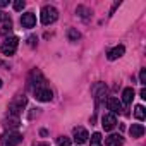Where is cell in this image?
Listing matches in <instances>:
<instances>
[{"mask_svg": "<svg viewBox=\"0 0 146 146\" xmlns=\"http://www.w3.org/2000/svg\"><path fill=\"white\" fill-rule=\"evenodd\" d=\"M26 103H28V98H26L24 95H19V96H16V98L11 102V105H9V115L19 117V113L23 112V108L26 107Z\"/></svg>", "mask_w": 146, "mask_h": 146, "instance_id": "1", "label": "cell"}, {"mask_svg": "<svg viewBox=\"0 0 146 146\" xmlns=\"http://www.w3.org/2000/svg\"><path fill=\"white\" fill-rule=\"evenodd\" d=\"M57 17H58V12H57L55 7H52V5H45V7L41 9V23H43L45 26L55 23Z\"/></svg>", "mask_w": 146, "mask_h": 146, "instance_id": "2", "label": "cell"}, {"mask_svg": "<svg viewBox=\"0 0 146 146\" xmlns=\"http://www.w3.org/2000/svg\"><path fill=\"white\" fill-rule=\"evenodd\" d=\"M17 45H19V40L16 36L5 38V41L2 43V53L4 55H14L16 50H17Z\"/></svg>", "mask_w": 146, "mask_h": 146, "instance_id": "3", "label": "cell"}, {"mask_svg": "<svg viewBox=\"0 0 146 146\" xmlns=\"http://www.w3.org/2000/svg\"><path fill=\"white\" fill-rule=\"evenodd\" d=\"M23 141V136L19 132H7L2 137V146H17Z\"/></svg>", "mask_w": 146, "mask_h": 146, "instance_id": "4", "label": "cell"}, {"mask_svg": "<svg viewBox=\"0 0 146 146\" xmlns=\"http://www.w3.org/2000/svg\"><path fill=\"white\" fill-rule=\"evenodd\" d=\"M35 96H36V100H40V102H50V100L53 98V93H52L50 88L40 86V88H35Z\"/></svg>", "mask_w": 146, "mask_h": 146, "instance_id": "5", "label": "cell"}, {"mask_svg": "<svg viewBox=\"0 0 146 146\" xmlns=\"http://www.w3.org/2000/svg\"><path fill=\"white\" fill-rule=\"evenodd\" d=\"M102 125H103L105 131H112V129L117 125V117H115L113 113H105V115L102 117Z\"/></svg>", "mask_w": 146, "mask_h": 146, "instance_id": "6", "label": "cell"}, {"mask_svg": "<svg viewBox=\"0 0 146 146\" xmlns=\"http://www.w3.org/2000/svg\"><path fill=\"white\" fill-rule=\"evenodd\" d=\"M88 137H90V134H88V131H86L84 127H74V141H76L78 144L86 143Z\"/></svg>", "mask_w": 146, "mask_h": 146, "instance_id": "7", "label": "cell"}, {"mask_svg": "<svg viewBox=\"0 0 146 146\" xmlns=\"http://www.w3.org/2000/svg\"><path fill=\"white\" fill-rule=\"evenodd\" d=\"M21 24H23V28H35V24H36V16H35L33 12H26V14H23V17H21Z\"/></svg>", "mask_w": 146, "mask_h": 146, "instance_id": "8", "label": "cell"}, {"mask_svg": "<svg viewBox=\"0 0 146 146\" xmlns=\"http://www.w3.org/2000/svg\"><path fill=\"white\" fill-rule=\"evenodd\" d=\"M107 107H108V110H112V113L115 115V113H122V103L117 100V98H108V102H107Z\"/></svg>", "mask_w": 146, "mask_h": 146, "instance_id": "9", "label": "cell"}, {"mask_svg": "<svg viewBox=\"0 0 146 146\" xmlns=\"http://www.w3.org/2000/svg\"><path fill=\"white\" fill-rule=\"evenodd\" d=\"M124 52H125V48H124V45H117L115 48H112L110 52H108V60H117V58H120L122 55H124Z\"/></svg>", "mask_w": 146, "mask_h": 146, "instance_id": "10", "label": "cell"}, {"mask_svg": "<svg viewBox=\"0 0 146 146\" xmlns=\"http://www.w3.org/2000/svg\"><path fill=\"white\" fill-rule=\"evenodd\" d=\"M124 143V137L120 134H112L105 139V146H122Z\"/></svg>", "mask_w": 146, "mask_h": 146, "instance_id": "11", "label": "cell"}, {"mask_svg": "<svg viewBox=\"0 0 146 146\" xmlns=\"http://www.w3.org/2000/svg\"><path fill=\"white\" fill-rule=\"evenodd\" d=\"M132 100H134V90H132V88H125L124 93H122V102H124V105H131Z\"/></svg>", "mask_w": 146, "mask_h": 146, "instance_id": "12", "label": "cell"}, {"mask_svg": "<svg viewBox=\"0 0 146 146\" xmlns=\"http://www.w3.org/2000/svg\"><path fill=\"white\" fill-rule=\"evenodd\" d=\"M19 117H14V115H9L5 120H4V125L7 127V129H16V127H19Z\"/></svg>", "mask_w": 146, "mask_h": 146, "instance_id": "13", "label": "cell"}, {"mask_svg": "<svg viewBox=\"0 0 146 146\" xmlns=\"http://www.w3.org/2000/svg\"><path fill=\"white\" fill-rule=\"evenodd\" d=\"M129 132H131L132 137H141V136L144 134V125H141V124H132L131 129H129Z\"/></svg>", "mask_w": 146, "mask_h": 146, "instance_id": "14", "label": "cell"}, {"mask_svg": "<svg viewBox=\"0 0 146 146\" xmlns=\"http://www.w3.org/2000/svg\"><path fill=\"white\" fill-rule=\"evenodd\" d=\"M67 38H69V41H78V40L81 38V35H79V31H76L74 28H69V29H67Z\"/></svg>", "mask_w": 146, "mask_h": 146, "instance_id": "15", "label": "cell"}, {"mask_svg": "<svg viewBox=\"0 0 146 146\" xmlns=\"http://www.w3.org/2000/svg\"><path fill=\"white\" fill-rule=\"evenodd\" d=\"M134 115H136L137 120H144V117H146V110H144V107H143V105H136V112H134Z\"/></svg>", "mask_w": 146, "mask_h": 146, "instance_id": "16", "label": "cell"}, {"mask_svg": "<svg viewBox=\"0 0 146 146\" xmlns=\"http://www.w3.org/2000/svg\"><path fill=\"white\" fill-rule=\"evenodd\" d=\"M90 146H102V134H100V132H95V134L91 136Z\"/></svg>", "mask_w": 146, "mask_h": 146, "instance_id": "17", "label": "cell"}, {"mask_svg": "<svg viewBox=\"0 0 146 146\" xmlns=\"http://www.w3.org/2000/svg\"><path fill=\"white\" fill-rule=\"evenodd\" d=\"M57 144L58 146H70V139L67 136H58L57 137Z\"/></svg>", "mask_w": 146, "mask_h": 146, "instance_id": "18", "label": "cell"}, {"mask_svg": "<svg viewBox=\"0 0 146 146\" xmlns=\"http://www.w3.org/2000/svg\"><path fill=\"white\" fill-rule=\"evenodd\" d=\"M24 0H16V2H14V11H23L24 9Z\"/></svg>", "mask_w": 146, "mask_h": 146, "instance_id": "19", "label": "cell"}, {"mask_svg": "<svg viewBox=\"0 0 146 146\" xmlns=\"http://www.w3.org/2000/svg\"><path fill=\"white\" fill-rule=\"evenodd\" d=\"M139 84H146V69H141V72H139Z\"/></svg>", "mask_w": 146, "mask_h": 146, "instance_id": "20", "label": "cell"}, {"mask_svg": "<svg viewBox=\"0 0 146 146\" xmlns=\"http://www.w3.org/2000/svg\"><path fill=\"white\" fill-rule=\"evenodd\" d=\"M12 29V21L11 19H5V23H4V31H11Z\"/></svg>", "mask_w": 146, "mask_h": 146, "instance_id": "21", "label": "cell"}, {"mask_svg": "<svg viewBox=\"0 0 146 146\" xmlns=\"http://www.w3.org/2000/svg\"><path fill=\"white\" fill-rule=\"evenodd\" d=\"M5 19H7V16H5L2 11H0V21H5Z\"/></svg>", "mask_w": 146, "mask_h": 146, "instance_id": "22", "label": "cell"}, {"mask_svg": "<svg viewBox=\"0 0 146 146\" xmlns=\"http://www.w3.org/2000/svg\"><path fill=\"white\" fill-rule=\"evenodd\" d=\"M9 2H7V0H0V7H5Z\"/></svg>", "mask_w": 146, "mask_h": 146, "instance_id": "23", "label": "cell"}, {"mask_svg": "<svg viewBox=\"0 0 146 146\" xmlns=\"http://www.w3.org/2000/svg\"><path fill=\"white\" fill-rule=\"evenodd\" d=\"M141 98L146 100V90H141Z\"/></svg>", "mask_w": 146, "mask_h": 146, "instance_id": "24", "label": "cell"}, {"mask_svg": "<svg viewBox=\"0 0 146 146\" xmlns=\"http://www.w3.org/2000/svg\"><path fill=\"white\" fill-rule=\"evenodd\" d=\"M29 45H31V46L35 45V36H31V38H29Z\"/></svg>", "mask_w": 146, "mask_h": 146, "instance_id": "25", "label": "cell"}, {"mask_svg": "<svg viewBox=\"0 0 146 146\" xmlns=\"http://www.w3.org/2000/svg\"><path fill=\"white\" fill-rule=\"evenodd\" d=\"M36 146H50L48 143H40V144H36Z\"/></svg>", "mask_w": 146, "mask_h": 146, "instance_id": "26", "label": "cell"}, {"mask_svg": "<svg viewBox=\"0 0 146 146\" xmlns=\"http://www.w3.org/2000/svg\"><path fill=\"white\" fill-rule=\"evenodd\" d=\"M0 88H2V79H0Z\"/></svg>", "mask_w": 146, "mask_h": 146, "instance_id": "27", "label": "cell"}]
</instances>
